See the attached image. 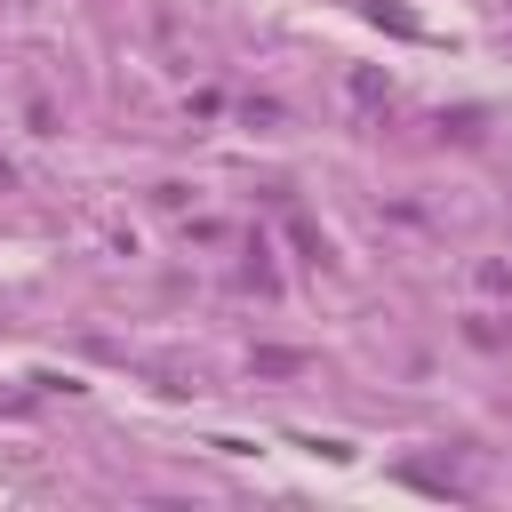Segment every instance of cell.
<instances>
[{"instance_id": "6da1fadb", "label": "cell", "mask_w": 512, "mask_h": 512, "mask_svg": "<svg viewBox=\"0 0 512 512\" xmlns=\"http://www.w3.org/2000/svg\"><path fill=\"white\" fill-rule=\"evenodd\" d=\"M0 192H8V160H0Z\"/></svg>"}]
</instances>
